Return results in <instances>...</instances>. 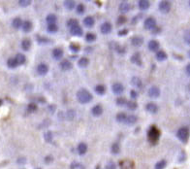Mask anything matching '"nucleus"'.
Returning <instances> with one entry per match:
<instances>
[{
  "label": "nucleus",
  "instance_id": "obj_13",
  "mask_svg": "<svg viewBox=\"0 0 190 169\" xmlns=\"http://www.w3.org/2000/svg\"><path fill=\"white\" fill-rule=\"evenodd\" d=\"M70 33L73 36H77V37H80V36H81V35L83 34V28H81L80 25H77V26H75V27L70 29Z\"/></svg>",
  "mask_w": 190,
  "mask_h": 169
},
{
  "label": "nucleus",
  "instance_id": "obj_53",
  "mask_svg": "<svg viewBox=\"0 0 190 169\" xmlns=\"http://www.w3.org/2000/svg\"><path fill=\"white\" fill-rule=\"evenodd\" d=\"M128 34V29H121L118 31V35L119 36H125Z\"/></svg>",
  "mask_w": 190,
  "mask_h": 169
},
{
  "label": "nucleus",
  "instance_id": "obj_24",
  "mask_svg": "<svg viewBox=\"0 0 190 169\" xmlns=\"http://www.w3.org/2000/svg\"><path fill=\"white\" fill-rule=\"evenodd\" d=\"M63 56V51L61 49H54L53 51V57L54 59L59 60L61 59Z\"/></svg>",
  "mask_w": 190,
  "mask_h": 169
},
{
  "label": "nucleus",
  "instance_id": "obj_58",
  "mask_svg": "<svg viewBox=\"0 0 190 169\" xmlns=\"http://www.w3.org/2000/svg\"><path fill=\"white\" fill-rule=\"evenodd\" d=\"M2 104H3V100H2V99H0V106H1Z\"/></svg>",
  "mask_w": 190,
  "mask_h": 169
},
{
  "label": "nucleus",
  "instance_id": "obj_31",
  "mask_svg": "<svg viewBox=\"0 0 190 169\" xmlns=\"http://www.w3.org/2000/svg\"><path fill=\"white\" fill-rule=\"evenodd\" d=\"M88 64H89V60H88V58H86V57H81V58L79 59V61H78V65L81 68L86 67Z\"/></svg>",
  "mask_w": 190,
  "mask_h": 169
},
{
  "label": "nucleus",
  "instance_id": "obj_45",
  "mask_svg": "<svg viewBox=\"0 0 190 169\" xmlns=\"http://www.w3.org/2000/svg\"><path fill=\"white\" fill-rule=\"evenodd\" d=\"M84 11H86V7H84L83 4H79L77 6V14L79 15H83L84 13Z\"/></svg>",
  "mask_w": 190,
  "mask_h": 169
},
{
  "label": "nucleus",
  "instance_id": "obj_37",
  "mask_svg": "<svg viewBox=\"0 0 190 169\" xmlns=\"http://www.w3.org/2000/svg\"><path fill=\"white\" fill-rule=\"evenodd\" d=\"M77 25H79V23H78V20H75V19H70L67 22V26L69 28H73L75 27V26H77Z\"/></svg>",
  "mask_w": 190,
  "mask_h": 169
},
{
  "label": "nucleus",
  "instance_id": "obj_25",
  "mask_svg": "<svg viewBox=\"0 0 190 169\" xmlns=\"http://www.w3.org/2000/svg\"><path fill=\"white\" fill-rule=\"evenodd\" d=\"M77 150H78L79 155L83 156L84 154L87 152V145L86 143H80L79 146H78V148H77Z\"/></svg>",
  "mask_w": 190,
  "mask_h": 169
},
{
  "label": "nucleus",
  "instance_id": "obj_47",
  "mask_svg": "<svg viewBox=\"0 0 190 169\" xmlns=\"http://www.w3.org/2000/svg\"><path fill=\"white\" fill-rule=\"evenodd\" d=\"M30 4H31L30 0H20L19 1V5L22 6V7H28Z\"/></svg>",
  "mask_w": 190,
  "mask_h": 169
},
{
  "label": "nucleus",
  "instance_id": "obj_19",
  "mask_svg": "<svg viewBox=\"0 0 190 169\" xmlns=\"http://www.w3.org/2000/svg\"><path fill=\"white\" fill-rule=\"evenodd\" d=\"M137 120H138V118L136 116H134V115H129V116H127V118H126V120L124 123L127 125H133L137 123Z\"/></svg>",
  "mask_w": 190,
  "mask_h": 169
},
{
  "label": "nucleus",
  "instance_id": "obj_33",
  "mask_svg": "<svg viewBox=\"0 0 190 169\" xmlns=\"http://www.w3.org/2000/svg\"><path fill=\"white\" fill-rule=\"evenodd\" d=\"M7 65H8L9 68L14 69V68H16L19 64H18V62H17V60L15 57H11V58H9L7 60Z\"/></svg>",
  "mask_w": 190,
  "mask_h": 169
},
{
  "label": "nucleus",
  "instance_id": "obj_28",
  "mask_svg": "<svg viewBox=\"0 0 190 169\" xmlns=\"http://www.w3.org/2000/svg\"><path fill=\"white\" fill-rule=\"evenodd\" d=\"M94 90L98 95H104L106 93V87L103 86V84H98V86L95 87Z\"/></svg>",
  "mask_w": 190,
  "mask_h": 169
},
{
  "label": "nucleus",
  "instance_id": "obj_43",
  "mask_svg": "<svg viewBox=\"0 0 190 169\" xmlns=\"http://www.w3.org/2000/svg\"><path fill=\"white\" fill-rule=\"evenodd\" d=\"M37 108H38L37 105H36L35 103H29L28 106H27V111H28L29 113H33L37 110Z\"/></svg>",
  "mask_w": 190,
  "mask_h": 169
},
{
  "label": "nucleus",
  "instance_id": "obj_15",
  "mask_svg": "<svg viewBox=\"0 0 190 169\" xmlns=\"http://www.w3.org/2000/svg\"><path fill=\"white\" fill-rule=\"evenodd\" d=\"M91 113L94 117H100L103 114V108L101 105H95L91 109Z\"/></svg>",
  "mask_w": 190,
  "mask_h": 169
},
{
  "label": "nucleus",
  "instance_id": "obj_59",
  "mask_svg": "<svg viewBox=\"0 0 190 169\" xmlns=\"http://www.w3.org/2000/svg\"><path fill=\"white\" fill-rule=\"evenodd\" d=\"M188 56H189V57H190V51H189V53H188Z\"/></svg>",
  "mask_w": 190,
  "mask_h": 169
},
{
  "label": "nucleus",
  "instance_id": "obj_51",
  "mask_svg": "<svg viewBox=\"0 0 190 169\" xmlns=\"http://www.w3.org/2000/svg\"><path fill=\"white\" fill-rule=\"evenodd\" d=\"M138 95H139V93H138L137 90H131L130 92V96H131L132 99H136L138 97Z\"/></svg>",
  "mask_w": 190,
  "mask_h": 169
},
{
  "label": "nucleus",
  "instance_id": "obj_35",
  "mask_svg": "<svg viewBox=\"0 0 190 169\" xmlns=\"http://www.w3.org/2000/svg\"><path fill=\"white\" fill-rule=\"evenodd\" d=\"M126 107H127L129 110L134 111L138 108V103L136 101H127V103H126Z\"/></svg>",
  "mask_w": 190,
  "mask_h": 169
},
{
  "label": "nucleus",
  "instance_id": "obj_36",
  "mask_svg": "<svg viewBox=\"0 0 190 169\" xmlns=\"http://www.w3.org/2000/svg\"><path fill=\"white\" fill-rule=\"evenodd\" d=\"M111 152L114 154V155H117V154H119L120 152V146H119V144H117V143H114L111 145Z\"/></svg>",
  "mask_w": 190,
  "mask_h": 169
},
{
  "label": "nucleus",
  "instance_id": "obj_54",
  "mask_svg": "<svg viewBox=\"0 0 190 169\" xmlns=\"http://www.w3.org/2000/svg\"><path fill=\"white\" fill-rule=\"evenodd\" d=\"M151 32H152V34L156 35V34H158V33L161 32V28L160 27H155L153 30H151Z\"/></svg>",
  "mask_w": 190,
  "mask_h": 169
},
{
  "label": "nucleus",
  "instance_id": "obj_5",
  "mask_svg": "<svg viewBox=\"0 0 190 169\" xmlns=\"http://www.w3.org/2000/svg\"><path fill=\"white\" fill-rule=\"evenodd\" d=\"M159 11L163 14H168L171 11V3L169 1H161L158 5Z\"/></svg>",
  "mask_w": 190,
  "mask_h": 169
},
{
  "label": "nucleus",
  "instance_id": "obj_50",
  "mask_svg": "<svg viewBox=\"0 0 190 169\" xmlns=\"http://www.w3.org/2000/svg\"><path fill=\"white\" fill-rule=\"evenodd\" d=\"M105 169H116V163H114V162L111 161V162H109V163L106 165Z\"/></svg>",
  "mask_w": 190,
  "mask_h": 169
},
{
  "label": "nucleus",
  "instance_id": "obj_6",
  "mask_svg": "<svg viewBox=\"0 0 190 169\" xmlns=\"http://www.w3.org/2000/svg\"><path fill=\"white\" fill-rule=\"evenodd\" d=\"M111 89H113V92L116 95H120L121 93L124 92V87H123L122 84L120 83H114L113 86H111Z\"/></svg>",
  "mask_w": 190,
  "mask_h": 169
},
{
  "label": "nucleus",
  "instance_id": "obj_21",
  "mask_svg": "<svg viewBox=\"0 0 190 169\" xmlns=\"http://www.w3.org/2000/svg\"><path fill=\"white\" fill-rule=\"evenodd\" d=\"M131 61L136 65L141 66L142 65V58H141L140 54H138V53L134 54V55L131 56Z\"/></svg>",
  "mask_w": 190,
  "mask_h": 169
},
{
  "label": "nucleus",
  "instance_id": "obj_8",
  "mask_svg": "<svg viewBox=\"0 0 190 169\" xmlns=\"http://www.w3.org/2000/svg\"><path fill=\"white\" fill-rule=\"evenodd\" d=\"M59 67L62 71H68V70H70V69H72V67H73V64H72V62L70 61V60L63 59L62 61L60 62Z\"/></svg>",
  "mask_w": 190,
  "mask_h": 169
},
{
  "label": "nucleus",
  "instance_id": "obj_48",
  "mask_svg": "<svg viewBox=\"0 0 190 169\" xmlns=\"http://www.w3.org/2000/svg\"><path fill=\"white\" fill-rule=\"evenodd\" d=\"M69 49H70L73 53H78V52H79V50H80V47L78 46L77 44H73V43H72L70 46H69Z\"/></svg>",
  "mask_w": 190,
  "mask_h": 169
},
{
  "label": "nucleus",
  "instance_id": "obj_60",
  "mask_svg": "<svg viewBox=\"0 0 190 169\" xmlns=\"http://www.w3.org/2000/svg\"><path fill=\"white\" fill-rule=\"evenodd\" d=\"M37 169H41V168H37Z\"/></svg>",
  "mask_w": 190,
  "mask_h": 169
},
{
  "label": "nucleus",
  "instance_id": "obj_18",
  "mask_svg": "<svg viewBox=\"0 0 190 169\" xmlns=\"http://www.w3.org/2000/svg\"><path fill=\"white\" fill-rule=\"evenodd\" d=\"M139 5V8H140V10L142 11H146L147 10L149 7H150V2L147 1V0H140L138 3Z\"/></svg>",
  "mask_w": 190,
  "mask_h": 169
},
{
  "label": "nucleus",
  "instance_id": "obj_9",
  "mask_svg": "<svg viewBox=\"0 0 190 169\" xmlns=\"http://www.w3.org/2000/svg\"><path fill=\"white\" fill-rule=\"evenodd\" d=\"M149 96L151 98H158L160 96V89L159 87L153 86L149 89Z\"/></svg>",
  "mask_w": 190,
  "mask_h": 169
},
{
  "label": "nucleus",
  "instance_id": "obj_22",
  "mask_svg": "<svg viewBox=\"0 0 190 169\" xmlns=\"http://www.w3.org/2000/svg\"><path fill=\"white\" fill-rule=\"evenodd\" d=\"M46 20L49 25H55V23L57 22V17L54 14H49L46 18Z\"/></svg>",
  "mask_w": 190,
  "mask_h": 169
},
{
  "label": "nucleus",
  "instance_id": "obj_10",
  "mask_svg": "<svg viewBox=\"0 0 190 169\" xmlns=\"http://www.w3.org/2000/svg\"><path fill=\"white\" fill-rule=\"evenodd\" d=\"M111 29H113V26H111V23L108 22H105L104 23H102L101 27H100L102 34H109V33L111 32Z\"/></svg>",
  "mask_w": 190,
  "mask_h": 169
},
{
  "label": "nucleus",
  "instance_id": "obj_61",
  "mask_svg": "<svg viewBox=\"0 0 190 169\" xmlns=\"http://www.w3.org/2000/svg\"><path fill=\"white\" fill-rule=\"evenodd\" d=\"M189 5H190V2H189Z\"/></svg>",
  "mask_w": 190,
  "mask_h": 169
},
{
  "label": "nucleus",
  "instance_id": "obj_20",
  "mask_svg": "<svg viewBox=\"0 0 190 169\" xmlns=\"http://www.w3.org/2000/svg\"><path fill=\"white\" fill-rule=\"evenodd\" d=\"M32 27H33V25L30 20H25V22H23V23H22L23 32H25V33L30 32L32 30Z\"/></svg>",
  "mask_w": 190,
  "mask_h": 169
},
{
  "label": "nucleus",
  "instance_id": "obj_41",
  "mask_svg": "<svg viewBox=\"0 0 190 169\" xmlns=\"http://www.w3.org/2000/svg\"><path fill=\"white\" fill-rule=\"evenodd\" d=\"M166 165H167V162L164 159H162V161H158L157 163L155 164V169H164L166 167Z\"/></svg>",
  "mask_w": 190,
  "mask_h": 169
},
{
  "label": "nucleus",
  "instance_id": "obj_23",
  "mask_svg": "<svg viewBox=\"0 0 190 169\" xmlns=\"http://www.w3.org/2000/svg\"><path fill=\"white\" fill-rule=\"evenodd\" d=\"M22 20L20 18H15L13 20V22H12V25H13L14 28L16 29H19L20 27H22Z\"/></svg>",
  "mask_w": 190,
  "mask_h": 169
},
{
  "label": "nucleus",
  "instance_id": "obj_32",
  "mask_svg": "<svg viewBox=\"0 0 190 169\" xmlns=\"http://www.w3.org/2000/svg\"><path fill=\"white\" fill-rule=\"evenodd\" d=\"M126 118H127V115L125 113H118L116 115V122L119 123H124L125 120H126Z\"/></svg>",
  "mask_w": 190,
  "mask_h": 169
},
{
  "label": "nucleus",
  "instance_id": "obj_26",
  "mask_svg": "<svg viewBox=\"0 0 190 169\" xmlns=\"http://www.w3.org/2000/svg\"><path fill=\"white\" fill-rule=\"evenodd\" d=\"M30 48H31V41L29 39H23L22 41V49L27 52V51L30 50Z\"/></svg>",
  "mask_w": 190,
  "mask_h": 169
},
{
  "label": "nucleus",
  "instance_id": "obj_16",
  "mask_svg": "<svg viewBox=\"0 0 190 169\" xmlns=\"http://www.w3.org/2000/svg\"><path fill=\"white\" fill-rule=\"evenodd\" d=\"M129 10H130V4H129L128 2H125V1L120 2V4H119V11L121 12L122 14L127 13V12H129Z\"/></svg>",
  "mask_w": 190,
  "mask_h": 169
},
{
  "label": "nucleus",
  "instance_id": "obj_57",
  "mask_svg": "<svg viewBox=\"0 0 190 169\" xmlns=\"http://www.w3.org/2000/svg\"><path fill=\"white\" fill-rule=\"evenodd\" d=\"M185 70H186V73H187V75H189V76H190V63H189L187 66H186Z\"/></svg>",
  "mask_w": 190,
  "mask_h": 169
},
{
  "label": "nucleus",
  "instance_id": "obj_44",
  "mask_svg": "<svg viewBox=\"0 0 190 169\" xmlns=\"http://www.w3.org/2000/svg\"><path fill=\"white\" fill-rule=\"evenodd\" d=\"M95 39H96V35L94 33H87L86 36V40L87 42H93L95 41Z\"/></svg>",
  "mask_w": 190,
  "mask_h": 169
},
{
  "label": "nucleus",
  "instance_id": "obj_17",
  "mask_svg": "<svg viewBox=\"0 0 190 169\" xmlns=\"http://www.w3.org/2000/svg\"><path fill=\"white\" fill-rule=\"evenodd\" d=\"M94 23H95V20L91 16H87L84 18V20H83L84 26H86V27H92V26L94 25Z\"/></svg>",
  "mask_w": 190,
  "mask_h": 169
},
{
  "label": "nucleus",
  "instance_id": "obj_42",
  "mask_svg": "<svg viewBox=\"0 0 190 169\" xmlns=\"http://www.w3.org/2000/svg\"><path fill=\"white\" fill-rule=\"evenodd\" d=\"M44 138H45V140H46V142H48V143H50V142H52L53 141V133L50 131H47V132H45V134H44Z\"/></svg>",
  "mask_w": 190,
  "mask_h": 169
},
{
  "label": "nucleus",
  "instance_id": "obj_49",
  "mask_svg": "<svg viewBox=\"0 0 190 169\" xmlns=\"http://www.w3.org/2000/svg\"><path fill=\"white\" fill-rule=\"evenodd\" d=\"M66 117H67V119L69 120H72L75 118V111L73 110H69L67 114H66Z\"/></svg>",
  "mask_w": 190,
  "mask_h": 169
},
{
  "label": "nucleus",
  "instance_id": "obj_40",
  "mask_svg": "<svg viewBox=\"0 0 190 169\" xmlns=\"http://www.w3.org/2000/svg\"><path fill=\"white\" fill-rule=\"evenodd\" d=\"M37 42L40 45H47V44H49L50 40V39H48V38H45V37H37Z\"/></svg>",
  "mask_w": 190,
  "mask_h": 169
},
{
  "label": "nucleus",
  "instance_id": "obj_46",
  "mask_svg": "<svg viewBox=\"0 0 190 169\" xmlns=\"http://www.w3.org/2000/svg\"><path fill=\"white\" fill-rule=\"evenodd\" d=\"M126 22H127V19H126L124 16H119L118 19H117L116 23H117L118 25H124Z\"/></svg>",
  "mask_w": 190,
  "mask_h": 169
},
{
  "label": "nucleus",
  "instance_id": "obj_12",
  "mask_svg": "<svg viewBox=\"0 0 190 169\" xmlns=\"http://www.w3.org/2000/svg\"><path fill=\"white\" fill-rule=\"evenodd\" d=\"M146 110L150 114H156L158 112V106L155 103L150 102V103H147L146 105Z\"/></svg>",
  "mask_w": 190,
  "mask_h": 169
},
{
  "label": "nucleus",
  "instance_id": "obj_1",
  "mask_svg": "<svg viewBox=\"0 0 190 169\" xmlns=\"http://www.w3.org/2000/svg\"><path fill=\"white\" fill-rule=\"evenodd\" d=\"M93 96L88 90L86 89H81L77 92V99L81 104H87L92 100Z\"/></svg>",
  "mask_w": 190,
  "mask_h": 169
},
{
  "label": "nucleus",
  "instance_id": "obj_14",
  "mask_svg": "<svg viewBox=\"0 0 190 169\" xmlns=\"http://www.w3.org/2000/svg\"><path fill=\"white\" fill-rule=\"evenodd\" d=\"M144 43V39L140 37V36H134L133 38L131 39V44L133 45L134 47H141Z\"/></svg>",
  "mask_w": 190,
  "mask_h": 169
},
{
  "label": "nucleus",
  "instance_id": "obj_55",
  "mask_svg": "<svg viewBox=\"0 0 190 169\" xmlns=\"http://www.w3.org/2000/svg\"><path fill=\"white\" fill-rule=\"evenodd\" d=\"M45 161H46V163H50V162L53 161V156H46Z\"/></svg>",
  "mask_w": 190,
  "mask_h": 169
},
{
  "label": "nucleus",
  "instance_id": "obj_34",
  "mask_svg": "<svg viewBox=\"0 0 190 169\" xmlns=\"http://www.w3.org/2000/svg\"><path fill=\"white\" fill-rule=\"evenodd\" d=\"M75 1H72V0H66L64 1V7L67 9V10L71 11L75 8Z\"/></svg>",
  "mask_w": 190,
  "mask_h": 169
},
{
  "label": "nucleus",
  "instance_id": "obj_2",
  "mask_svg": "<svg viewBox=\"0 0 190 169\" xmlns=\"http://www.w3.org/2000/svg\"><path fill=\"white\" fill-rule=\"evenodd\" d=\"M147 137H149L150 143L156 144L159 140V137H160V131H159V129L155 125L150 126L149 132H147Z\"/></svg>",
  "mask_w": 190,
  "mask_h": 169
},
{
  "label": "nucleus",
  "instance_id": "obj_7",
  "mask_svg": "<svg viewBox=\"0 0 190 169\" xmlns=\"http://www.w3.org/2000/svg\"><path fill=\"white\" fill-rule=\"evenodd\" d=\"M49 72V66H48L46 63H40L37 66V73L41 76H45V75L48 74Z\"/></svg>",
  "mask_w": 190,
  "mask_h": 169
},
{
  "label": "nucleus",
  "instance_id": "obj_56",
  "mask_svg": "<svg viewBox=\"0 0 190 169\" xmlns=\"http://www.w3.org/2000/svg\"><path fill=\"white\" fill-rule=\"evenodd\" d=\"M48 110L50 111V113H53L54 110H55V107H54V105H50V106L48 107Z\"/></svg>",
  "mask_w": 190,
  "mask_h": 169
},
{
  "label": "nucleus",
  "instance_id": "obj_27",
  "mask_svg": "<svg viewBox=\"0 0 190 169\" xmlns=\"http://www.w3.org/2000/svg\"><path fill=\"white\" fill-rule=\"evenodd\" d=\"M131 84H133V86H135L136 87H138V89H142V87H143V82H142V80L139 77L132 78Z\"/></svg>",
  "mask_w": 190,
  "mask_h": 169
},
{
  "label": "nucleus",
  "instance_id": "obj_52",
  "mask_svg": "<svg viewBox=\"0 0 190 169\" xmlns=\"http://www.w3.org/2000/svg\"><path fill=\"white\" fill-rule=\"evenodd\" d=\"M184 41L186 44L190 45V32H187L186 34L184 35Z\"/></svg>",
  "mask_w": 190,
  "mask_h": 169
},
{
  "label": "nucleus",
  "instance_id": "obj_30",
  "mask_svg": "<svg viewBox=\"0 0 190 169\" xmlns=\"http://www.w3.org/2000/svg\"><path fill=\"white\" fill-rule=\"evenodd\" d=\"M156 58H157V60H159V61H164V60L167 59V54H166L164 51H158L157 53H156Z\"/></svg>",
  "mask_w": 190,
  "mask_h": 169
},
{
  "label": "nucleus",
  "instance_id": "obj_3",
  "mask_svg": "<svg viewBox=\"0 0 190 169\" xmlns=\"http://www.w3.org/2000/svg\"><path fill=\"white\" fill-rule=\"evenodd\" d=\"M177 137L182 143H186L189 138V129L187 127H180L177 132Z\"/></svg>",
  "mask_w": 190,
  "mask_h": 169
},
{
  "label": "nucleus",
  "instance_id": "obj_29",
  "mask_svg": "<svg viewBox=\"0 0 190 169\" xmlns=\"http://www.w3.org/2000/svg\"><path fill=\"white\" fill-rule=\"evenodd\" d=\"M16 60H17V62H18V64L19 65H22V64H25V61H26V57L25 56L23 55V54H18V55L16 56Z\"/></svg>",
  "mask_w": 190,
  "mask_h": 169
},
{
  "label": "nucleus",
  "instance_id": "obj_39",
  "mask_svg": "<svg viewBox=\"0 0 190 169\" xmlns=\"http://www.w3.org/2000/svg\"><path fill=\"white\" fill-rule=\"evenodd\" d=\"M58 30V26L56 25H49L47 27V31L49 33H55Z\"/></svg>",
  "mask_w": 190,
  "mask_h": 169
},
{
  "label": "nucleus",
  "instance_id": "obj_4",
  "mask_svg": "<svg viewBox=\"0 0 190 169\" xmlns=\"http://www.w3.org/2000/svg\"><path fill=\"white\" fill-rule=\"evenodd\" d=\"M144 28L147 29V30H153L156 27V20H155V19H154V18H152V17L147 18V19H146V20H144Z\"/></svg>",
  "mask_w": 190,
  "mask_h": 169
},
{
  "label": "nucleus",
  "instance_id": "obj_11",
  "mask_svg": "<svg viewBox=\"0 0 190 169\" xmlns=\"http://www.w3.org/2000/svg\"><path fill=\"white\" fill-rule=\"evenodd\" d=\"M147 47H149V50L151 51V52H158L159 50V47H160V45H159V42L156 41V40H151L149 42V45H147Z\"/></svg>",
  "mask_w": 190,
  "mask_h": 169
},
{
  "label": "nucleus",
  "instance_id": "obj_38",
  "mask_svg": "<svg viewBox=\"0 0 190 169\" xmlns=\"http://www.w3.org/2000/svg\"><path fill=\"white\" fill-rule=\"evenodd\" d=\"M116 103L117 106L123 107V106H125L126 103H127V100H126L124 97H118V98L116 99Z\"/></svg>",
  "mask_w": 190,
  "mask_h": 169
}]
</instances>
